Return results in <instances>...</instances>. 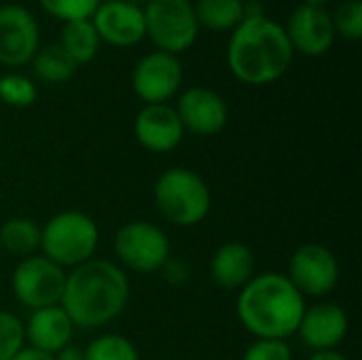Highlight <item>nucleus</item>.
<instances>
[{"label":"nucleus","instance_id":"1","mask_svg":"<svg viewBox=\"0 0 362 360\" xmlns=\"http://www.w3.org/2000/svg\"><path fill=\"white\" fill-rule=\"evenodd\" d=\"M129 301L127 274L112 261L89 259L66 274L59 306L74 327L98 329L123 314Z\"/></svg>","mask_w":362,"mask_h":360},{"label":"nucleus","instance_id":"2","mask_svg":"<svg viewBox=\"0 0 362 360\" xmlns=\"http://www.w3.org/2000/svg\"><path fill=\"white\" fill-rule=\"evenodd\" d=\"M293 47L282 23L265 17L244 19L229 38L227 66L231 74L252 87L280 81L293 64Z\"/></svg>","mask_w":362,"mask_h":360},{"label":"nucleus","instance_id":"3","mask_svg":"<svg viewBox=\"0 0 362 360\" xmlns=\"http://www.w3.org/2000/svg\"><path fill=\"white\" fill-rule=\"evenodd\" d=\"M305 297L284 274L265 272L240 289L235 312L240 323L257 339L286 342L297 333L305 312Z\"/></svg>","mask_w":362,"mask_h":360},{"label":"nucleus","instance_id":"4","mask_svg":"<svg viewBox=\"0 0 362 360\" xmlns=\"http://www.w3.org/2000/svg\"><path fill=\"white\" fill-rule=\"evenodd\" d=\"M155 204L165 221L176 227L199 225L212 208L206 180L189 168H170L155 182Z\"/></svg>","mask_w":362,"mask_h":360},{"label":"nucleus","instance_id":"5","mask_svg":"<svg viewBox=\"0 0 362 360\" xmlns=\"http://www.w3.org/2000/svg\"><path fill=\"white\" fill-rule=\"evenodd\" d=\"M100 244L95 221L78 210H66L51 216L40 229L42 257L59 267H78L93 259Z\"/></svg>","mask_w":362,"mask_h":360},{"label":"nucleus","instance_id":"6","mask_svg":"<svg viewBox=\"0 0 362 360\" xmlns=\"http://www.w3.org/2000/svg\"><path fill=\"white\" fill-rule=\"evenodd\" d=\"M142 11L146 36L157 51L178 55L195 45L199 25L191 0H146Z\"/></svg>","mask_w":362,"mask_h":360},{"label":"nucleus","instance_id":"7","mask_svg":"<svg viewBox=\"0 0 362 360\" xmlns=\"http://www.w3.org/2000/svg\"><path fill=\"white\" fill-rule=\"evenodd\" d=\"M11 286L17 303L32 312L59 306L66 286V272L47 257L32 255L17 263Z\"/></svg>","mask_w":362,"mask_h":360},{"label":"nucleus","instance_id":"8","mask_svg":"<svg viewBox=\"0 0 362 360\" xmlns=\"http://www.w3.org/2000/svg\"><path fill=\"white\" fill-rule=\"evenodd\" d=\"M115 255L127 269L153 274L170 259V240L148 221H129L115 233Z\"/></svg>","mask_w":362,"mask_h":360},{"label":"nucleus","instance_id":"9","mask_svg":"<svg viewBox=\"0 0 362 360\" xmlns=\"http://www.w3.org/2000/svg\"><path fill=\"white\" fill-rule=\"evenodd\" d=\"M286 278L303 297H325L339 282L337 257L325 244H301L288 261Z\"/></svg>","mask_w":362,"mask_h":360},{"label":"nucleus","instance_id":"10","mask_svg":"<svg viewBox=\"0 0 362 360\" xmlns=\"http://www.w3.org/2000/svg\"><path fill=\"white\" fill-rule=\"evenodd\" d=\"M178 55L153 51L138 59L132 70V89L144 104H168L182 85Z\"/></svg>","mask_w":362,"mask_h":360},{"label":"nucleus","instance_id":"11","mask_svg":"<svg viewBox=\"0 0 362 360\" xmlns=\"http://www.w3.org/2000/svg\"><path fill=\"white\" fill-rule=\"evenodd\" d=\"M40 47L38 21L23 4L0 6V64L19 68L30 64Z\"/></svg>","mask_w":362,"mask_h":360},{"label":"nucleus","instance_id":"12","mask_svg":"<svg viewBox=\"0 0 362 360\" xmlns=\"http://www.w3.org/2000/svg\"><path fill=\"white\" fill-rule=\"evenodd\" d=\"M284 30L293 51H299L308 57L325 55L337 38L331 13L325 6H312L303 2L293 8Z\"/></svg>","mask_w":362,"mask_h":360},{"label":"nucleus","instance_id":"13","mask_svg":"<svg viewBox=\"0 0 362 360\" xmlns=\"http://www.w3.org/2000/svg\"><path fill=\"white\" fill-rule=\"evenodd\" d=\"M176 112L185 132L197 136H216L229 121V106L225 98L210 87H191L180 93Z\"/></svg>","mask_w":362,"mask_h":360},{"label":"nucleus","instance_id":"14","mask_svg":"<svg viewBox=\"0 0 362 360\" xmlns=\"http://www.w3.org/2000/svg\"><path fill=\"white\" fill-rule=\"evenodd\" d=\"M100 40L112 47H136L146 36L144 11L127 0H104L91 15Z\"/></svg>","mask_w":362,"mask_h":360},{"label":"nucleus","instance_id":"15","mask_svg":"<svg viewBox=\"0 0 362 360\" xmlns=\"http://www.w3.org/2000/svg\"><path fill=\"white\" fill-rule=\"evenodd\" d=\"M134 136L151 153H170L182 142L185 127L174 106L144 104L134 119Z\"/></svg>","mask_w":362,"mask_h":360},{"label":"nucleus","instance_id":"16","mask_svg":"<svg viewBox=\"0 0 362 360\" xmlns=\"http://www.w3.org/2000/svg\"><path fill=\"white\" fill-rule=\"evenodd\" d=\"M348 314L341 306L320 301L312 308H305L297 335L314 352L337 350L348 335Z\"/></svg>","mask_w":362,"mask_h":360},{"label":"nucleus","instance_id":"17","mask_svg":"<svg viewBox=\"0 0 362 360\" xmlns=\"http://www.w3.org/2000/svg\"><path fill=\"white\" fill-rule=\"evenodd\" d=\"M25 342L42 352L57 354L64 346L72 344L74 325L62 306L34 310L23 325Z\"/></svg>","mask_w":362,"mask_h":360},{"label":"nucleus","instance_id":"18","mask_svg":"<svg viewBox=\"0 0 362 360\" xmlns=\"http://www.w3.org/2000/svg\"><path fill=\"white\" fill-rule=\"evenodd\" d=\"M210 276L225 291L244 289L255 278V255L242 242H227L216 248L210 261Z\"/></svg>","mask_w":362,"mask_h":360},{"label":"nucleus","instance_id":"19","mask_svg":"<svg viewBox=\"0 0 362 360\" xmlns=\"http://www.w3.org/2000/svg\"><path fill=\"white\" fill-rule=\"evenodd\" d=\"M193 11L199 30L233 32L244 21V0H195Z\"/></svg>","mask_w":362,"mask_h":360},{"label":"nucleus","instance_id":"20","mask_svg":"<svg viewBox=\"0 0 362 360\" xmlns=\"http://www.w3.org/2000/svg\"><path fill=\"white\" fill-rule=\"evenodd\" d=\"M57 45L74 59L76 66H81V64H89L98 55L102 40L91 19H78V21H68L62 25Z\"/></svg>","mask_w":362,"mask_h":360},{"label":"nucleus","instance_id":"21","mask_svg":"<svg viewBox=\"0 0 362 360\" xmlns=\"http://www.w3.org/2000/svg\"><path fill=\"white\" fill-rule=\"evenodd\" d=\"M30 64H32L34 76L40 79L42 83H49V85L68 83L74 76L76 68H78L74 64V59L57 42L38 47V51L34 53Z\"/></svg>","mask_w":362,"mask_h":360},{"label":"nucleus","instance_id":"22","mask_svg":"<svg viewBox=\"0 0 362 360\" xmlns=\"http://www.w3.org/2000/svg\"><path fill=\"white\" fill-rule=\"evenodd\" d=\"M0 246L15 257H32L40 250V227L34 219L13 216L0 225Z\"/></svg>","mask_w":362,"mask_h":360},{"label":"nucleus","instance_id":"23","mask_svg":"<svg viewBox=\"0 0 362 360\" xmlns=\"http://www.w3.org/2000/svg\"><path fill=\"white\" fill-rule=\"evenodd\" d=\"M85 360H140V354L132 339L119 333H108L87 346Z\"/></svg>","mask_w":362,"mask_h":360},{"label":"nucleus","instance_id":"24","mask_svg":"<svg viewBox=\"0 0 362 360\" xmlns=\"http://www.w3.org/2000/svg\"><path fill=\"white\" fill-rule=\"evenodd\" d=\"M38 89L32 79L11 72L0 76V100L15 108H28L36 102Z\"/></svg>","mask_w":362,"mask_h":360},{"label":"nucleus","instance_id":"25","mask_svg":"<svg viewBox=\"0 0 362 360\" xmlns=\"http://www.w3.org/2000/svg\"><path fill=\"white\" fill-rule=\"evenodd\" d=\"M102 0H38L40 8L62 23L91 19Z\"/></svg>","mask_w":362,"mask_h":360},{"label":"nucleus","instance_id":"26","mask_svg":"<svg viewBox=\"0 0 362 360\" xmlns=\"http://www.w3.org/2000/svg\"><path fill=\"white\" fill-rule=\"evenodd\" d=\"M335 34L356 42L362 36V0H346L337 6V11L331 15Z\"/></svg>","mask_w":362,"mask_h":360},{"label":"nucleus","instance_id":"27","mask_svg":"<svg viewBox=\"0 0 362 360\" xmlns=\"http://www.w3.org/2000/svg\"><path fill=\"white\" fill-rule=\"evenodd\" d=\"M23 323L15 314L0 310V360H13V356L23 348Z\"/></svg>","mask_w":362,"mask_h":360},{"label":"nucleus","instance_id":"28","mask_svg":"<svg viewBox=\"0 0 362 360\" xmlns=\"http://www.w3.org/2000/svg\"><path fill=\"white\" fill-rule=\"evenodd\" d=\"M242 360H293L291 346L280 339H257Z\"/></svg>","mask_w":362,"mask_h":360},{"label":"nucleus","instance_id":"29","mask_svg":"<svg viewBox=\"0 0 362 360\" xmlns=\"http://www.w3.org/2000/svg\"><path fill=\"white\" fill-rule=\"evenodd\" d=\"M159 272H163V278L170 284H176V286H180V284H185L189 280V265L182 259H172L170 257Z\"/></svg>","mask_w":362,"mask_h":360},{"label":"nucleus","instance_id":"30","mask_svg":"<svg viewBox=\"0 0 362 360\" xmlns=\"http://www.w3.org/2000/svg\"><path fill=\"white\" fill-rule=\"evenodd\" d=\"M13 360H55V354H49V352H42V350H36L32 346H23Z\"/></svg>","mask_w":362,"mask_h":360},{"label":"nucleus","instance_id":"31","mask_svg":"<svg viewBox=\"0 0 362 360\" xmlns=\"http://www.w3.org/2000/svg\"><path fill=\"white\" fill-rule=\"evenodd\" d=\"M55 360H85V350H81V348L68 344V346H64V348L55 354Z\"/></svg>","mask_w":362,"mask_h":360},{"label":"nucleus","instance_id":"32","mask_svg":"<svg viewBox=\"0 0 362 360\" xmlns=\"http://www.w3.org/2000/svg\"><path fill=\"white\" fill-rule=\"evenodd\" d=\"M310 360H350L346 354L337 352V350H322V352H314V356Z\"/></svg>","mask_w":362,"mask_h":360},{"label":"nucleus","instance_id":"33","mask_svg":"<svg viewBox=\"0 0 362 360\" xmlns=\"http://www.w3.org/2000/svg\"><path fill=\"white\" fill-rule=\"evenodd\" d=\"M331 0H303V4H312V6H327Z\"/></svg>","mask_w":362,"mask_h":360},{"label":"nucleus","instance_id":"34","mask_svg":"<svg viewBox=\"0 0 362 360\" xmlns=\"http://www.w3.org/2000/svg\"><path fill=\"white\" fill-rule=\"evenodd\" d=\"M127 2H132V4H138V6H142V2H146V0H127Z\"/></svg>","mask_w":362,"mask_h":360}]
</instances>
